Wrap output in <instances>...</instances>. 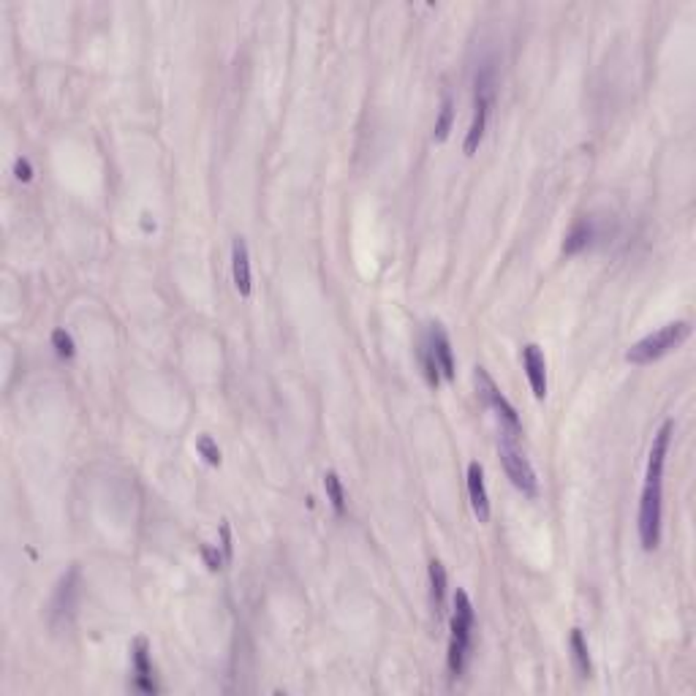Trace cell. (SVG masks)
I'll list each match as a JSON object with an SVG mask.
<instances>
[{"mask_svg": "<svg viewBox=\"0 0 696 696\" xmlns=\"http://www.w3.org/2000/svg\"><path fill=\"white\" fill-rule=\"evenodd\" d=\"M498 455H501V463H503V471L509 476V482L522 495L536 498L539 495V478H536V471H534L531 460L526 457V452L517 447V435H511V432L501 435Z\"/></svg>", "mask_w": 696, "mask_h": 696, "instance_id": "4", "label": "cell"}, {"mask_svg": "<svg viewBox=\"0 0 696 696\" xmlns=\"http://www.w3.org/2000/svg\"><path fill=\"white\" fill-rule=\"evenodd\" d=\"M473 623L476 613L465 590L455 593V615H452V637H449V672L452 677H460L465 672L468 656H471V639H473Z\"/></svg>", "mask_w": 696, "mask_h": 696, "instance_id": "2", "label": "cell"}, {"mask_svg": "<svg viewBox=\"0 0 696 696\" xmlns=\"http://www.w3.org/2000/svg\"><path fill=\"white\" fill-rule=\"evenodd\" d=\"M202 558H204V563L210 566V572H218L224 566V560H226V555H221L218 550H212V547H202Z\"/></svg>", "mask_w": 696, "mask_h": 696, "instance_id": "22", "label": "cell"}, {"mask_svg": "<svg viewBox=\"0 0 696 696\" xmlns=\"http://www.w3.org/2000/svg\"><path fill=\"white\" fill-rule=\"evenodd\" d=\"M196 452L204 457L207 465H212V468L221 465V449H218V444L210 439V435H202V439L196 441Z\"/></svg>", "mask_w": 696, "mask_h": 696, "instance_id": "20", "label": "cell"}, {"mask_svg": "<svg viewBox=\"0 0 696 696\" xmlns=\"http://www.w3.org/2000/svg\"><path fill=\"white\" fill-rule=\"evenodd\" d=\"M473 378H476V392H478V398H482L485 406H487V408L501 419V430H503V432H511V435H519V432H522V422H519L514 406L501 395V389L495 386V381L490 378V373H487L482 365H478L476 373H473Z\"/></svg>", "mask_w": 696, "mask_h": 696, "instance_id": "6", "label": "cell"}, {"mask_svg": "<svg viewBox=\"0 0 696 696\" xmlns=\"http://www.w3.org/2000/svg\"><path fill=\"white\" fill-rule=\"evenodd\" d=\"M688 335H691V324L688 321H672V324L656 329L652 335L642 337L639 343H634L626 352V362L629 365H650V362H656V360L667 357L669 352H675V348Z\"/></svg>", "mask_w": 696, "mask_h": 696, "instance_id": "3", "label": "cell"}, {"mask_svg": "<svg viewBox=\"0 0 696 696\" xmlns=\"http://www.w3.org/2000/svg\"><path fill=\"white\" fill-rule=\"evenodd\" d=\"M232 278H234V289L240 291V297H250L253 283H250V253H248V242L242 237H234L232 242Z\"/></svg>", "mask_w": 696, "mask_h": 696, "instance_id": "13", "label": "cell"}, {"mask_svg": "<svg viewBox=\"0 0 696 696\" xmlns=\"http://www.w3.org/2000/svg\"><path fill=\"white\" fill-rule=\"evenodd\" d=\"M522 368H526L534 398L544 400L547 398V360H544V352L536 343H528L526 348H522Z\"/></svg>", "mask_w": 696, "mask_h": 696, "instance_id": "9", "label": "cell"}, {"mask_svg": "<svg viewBox=\"0 0 696 696\" xmlns=\"http://www.w3.org/2000/svg\"><path fill=\"white\" fill-rule=\"evenodd\" d=\"M416 357H419V362H422V373H424L427 386L439 389V384H441V370H439V365H435V357H432V352H430V345H427V337H424V335L419 337Z\"/></svg>", "mask_w": 696, "mask_h": 696, "instance_id": "16", "label": "cell"}, {"mask_svg": "<svg viewBox=\"0 0 696 696\" xmlns=\"http://www.w3.org/2000/svg\"><path fill=\"white\" fill-rule=\"evenodd\" d=\"M76 598H79V569L71 566L68 574L60 580V585L55 588L52 604H50V623L52 629H66L76 613Z\"/></svg>", "mask_w": 696, "mask_h": 696, "instance_id": "7", "label": "cell"}, {"mask_svg": "<svg viewBox=\"0 0 696 696\" xmlns=\"http://www.w3.org/2000/svg\"><path fill=\"white\" fill-rule=\"evenodd\" d=\"M424 337H427V345H430V352L435 357V365H439V370H441V378L455 381V376H457V370H455V352H452V340H449L447 329L441 324H430Z\"/></svg>", "mask_w": 696, "mask_h": 696, "instance_id": "8", "label": "cell"}, {"mask_svg": "<svg viewBox=\"0 0 696 696\" xmlns=\"http://www.w3.org/2000/svg\"><path fill=\"white\" fill-rule=\"evenodd\" d=\"M430 590H432V604L439 613H444V604H447V590H449V577H447V569L441 560H430Z\"/></svg>", "mask_w": 696, "mask_h": 696, "instance_id": "15", "label": "cell"}, {"mask_svg": "<svg viewBox=\"0 0 696 696\" xmlns=\"http://www.w3.org/2000/svg\"><path fill=\"white\" fill-rule=\"evenodd\" d=\"M52 345H55V352H58V357H63V360H71L74 357V337L66 332V329H55L52 332Z\"/></svg>", "mask_w": 696, "mask_h": 696, "instance_id": "21", "label": "cell"}, {"mask_svg": "<svg viewBox=\"0 0 696 696\" xmlns=\"http://www.w3.org/2000/svg\"><path fill=\"white\" fill-rule=\"evenodd\" d=\"M569 645H572V659H574V667L580 669V675H582V677H590V675H593V664H590L588 642H585V637H582V631H580V629H574V631H572V639H569Z\"/></svg>", "mask_w": 696, "mask_h": 696, "instance_id": "17", "label": "cell"}, {"mask_svg": "<svg viewBox=\"0 0 696 696\" xmlns=\"http://www.w3.org/2000/svg\"><path fill=\"white\" fill-rule=\"evenodd\" d=\"M639 544L645 552H652L661 542V478H645L637 517Z\"/></svg>", "mask_w": 696, "mask_h": 696, "instance_id": "5", "label": "cell"}, {"mask_svg": "<svg viewBox=\"0 0 696 696\" xmlns=\"http://www.w3.org/2000/svg\"><path fill=\"white\" fill-rule=\"evenodd\" d=\"M468 495H471V506H473V514L478 517V522H487L490 519V495L485 487V468L476 460L468 465Z\"/></svg>", "mask_w": 696, "mask_h": 696, "instance_id": "11", "label": "cell"}, {"mask_svg": "<svg viewBox=\"0 0 696 696\" xmlns=\"http://www.w3.org/2000/svg\"><path fill=\"white\" fill-rule=\"evenodd\" d=\"M324 490H327V498H329L335 514L343 517L345 514V490H343V482H340V476L335 471L324 473Z\"/></svg>", "mask_w": 696, "mask_h": 696, "instance_id": "18", "label": "cell"}, {"mask_svg": "<svg viewBox=\"0 0 696 696\" xmlns=\"http://www.w3.org/2000/svg\"><path fill=\"white\" fill-rule=\"evenodd\" d=\"M14 174H17V180L22 183H30L33 180V169H30V161L28 158H20L17 166H14Z\"/></svg>", "mask_w": 696, "mask_h": 696, "instance_id": "23", "label": "cell"}, {"mask_svg": "<svg viewBox=\"0 0 696 696\" xmlns=\"http://www.w3.org/2000/svg\"><path fill=\"white\" fill-rule=\"evenodd\" d=\"M672 432H675V422H664L661 430L652 439L650 455H647V476L645 478H664V465H667V455L672 447Z\"/></svg>", "mask_w": 696, "mask_h": 696, "instance_id": "10", "label": "cell"}, {"mask_svg": "<svg viewBox=\"0 0 696 696\" xmlns=\"http://www.w3.org/2000/svg\"><path fill=\"white\" fill-rule=\"evenodd\" d=\"M493 104H495V66L482 63L476 74V91H473V120H471V128L463 142L465 155H473L478 150V145H482Z\"/></svg>", "mask_w": 696, "mask_h": 696, "instance_id": "1", "label": "cell"}, {"mask_svg": "<svg viewBox=\"0 0 696 696\" xmlns=\"http://www.w3.org/2000/svg\"><path fill=\"white\" fill-rule=\"evenodd\" d=\"M130 664H134V688L142 693H155V677H153V664H150V647L147 639H137L134 650H130Z\"/></svg>", "mask_w": 696, "mask_h": 696, "instance_id": "12", "label": "cell"}, {"mask_svg": "<svg viewBox=\"0 0 696 696\" xmlns=\"http://www.w3.org/2000/svg\"><path fill=\"white\" fill-rule=\"evenodd\" d=\"M593 240H596V224L590 221V218H582V221H577V224L572 226V232L566 234V240H563V253H566V256H577V253H582L585 248H590Z\"/></svg>", "mask_w": 696, "mask_h": 696, "instance_id": "14", "label": "cell"}, {"mask_svg": "<svg viewBox=\"0 0 696 696\" xmlns=\"http://www.w3.org/2000/svg\"><path fill=\"white\" fill-rule=\"evenodd\" d=\"M452 123H455V101L447 96L444 104H441V115H439V120H435L432 139H435V142H447V139H449V130H452Z\"/></svg>", "mask_w": 696, "mask_h": 696, "instance_id": "19", "label": "cell"}]
</instances>
